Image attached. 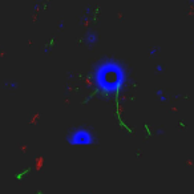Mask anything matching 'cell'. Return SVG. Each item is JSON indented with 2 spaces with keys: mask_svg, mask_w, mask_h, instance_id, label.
Wrapping results in <instances>:
<instances>
[{
  "mask_svg": "<svg viewBox=\"0 0 194 194\" xmlns=\"http://www.w3.org/2000/svg\"><path fill=\"white\" fill-rule=\"evenodd\" d=\"M126 72L116 60H105L93 72V85L104 96H117L125 85Z\"/></svg>",
  "mask_w": 194,
  "mask_h": 194,
  "instance_id": "6da1fadb",
  "label": "cell"
},
{
  "mask_svg": "<svg viewBox=\"0 0 194 194\" xmlns=\"http://www.w3.org/2000/svg\"><path fill=\"white\" fill-rule=\"evenodd\" d=\"M97 40H99V37H97V35L93 33V32L88 33L87 37H85V43H87L88 45H93V44H96V43H97Z\"/></svg>",
  "mask_w": 194,
  "mask_h": 194,
  "instance_id": "3957f363",
  "label": "cell"
},
{
  "mask_svg": "<svg viewBox=\"0 0 194 194\" xmlns=\"http://www.w3.org/2000/svg\"><path fill=\"white\" fill-rule=\"evenodd\" d=\"M95 138H93V134L90 133V131L84 129V128H80V129H76L68 137V142L71 145H77V146H87V145H92Z\"/></svg>",
  "mask_w": 194,
  "mask_h": 194,
  "instance_id": "7a4b0ae2",
  "label": "cell"
},
{
  "mask_svg": "<svg viewBox=\"0 0 194 194\" xmlns=\"http://www.w3.org/2000/svg\"><path fill=\"white\" fill-rule=\"evenodd\" d=\"M162 69H164V68H162V67H159V65L156 68V71H157V72H162Z\"/></svg>",
  "mask_w": 194,
  "mask_h": 194,
  "instance_id": "5b68a950",
  "label": "cell"
},
{
  "mask_svg": "<svg viewBox=\"0 0 194 194\" xmlns=\"http://www.w3.org/2000/svg\"><path fill=\"white\" fill-rule=\"evenodd\" d=\"M158 97H159V100H161V101H164V102L166 101V97L164 96V93H162V92H159V90H158Z\"/></svg>",
  "mask_w": 194,
  "mask_h": 194,
  "instance_id": "277c9868",
  "label": "cell"
}]
</instances>
